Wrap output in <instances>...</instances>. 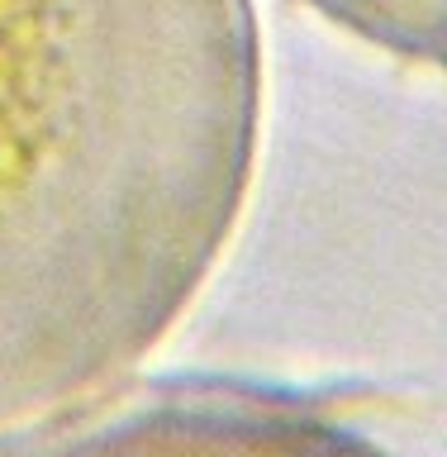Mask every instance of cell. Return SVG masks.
Instances as JSON below:
<instances>
[{"instance_id": "cell-1", "label": "cell", "mask_w": 447, "mask_h": 457, "mask_svg": "<svg viewBox=\"0 0 447 457\" xmlns=\"http://www.w3.org/2000/svg\"><path fill=\"white\" fill-rule=\"evenodd\" d=\"M252 0H0V434L128 377L238 220Z\"/></svg>"}, {"instance_id": "cell-2", "label": "cell", "mask_w": 447, "mask_h": 457, "mask_svg": "<svg viewBox=\"0 0 447 457\" xmlns=\"http://www.w3.org/2000/svg\"><path fill=\"white\" fill-rule=\"evenodd\" d=\"M0 457H400L338 405L286 386L162 381L100 391L0 434Z\"/></svg>"}, {"instance_id": "cell-3", "label": "cell", "mask_w": 447, "mask_h": 457, "mask_svg": "<svg viewBox=\"0 0 447 457\" xmlns=\"http://www.w3.org/2000/svg\"><path fill=\"white\" fill-rule=\"evenodd\" d=\"M310 5L381 48L410 53L447 71V0H310Z\"/></svg>"}]
</instances>
